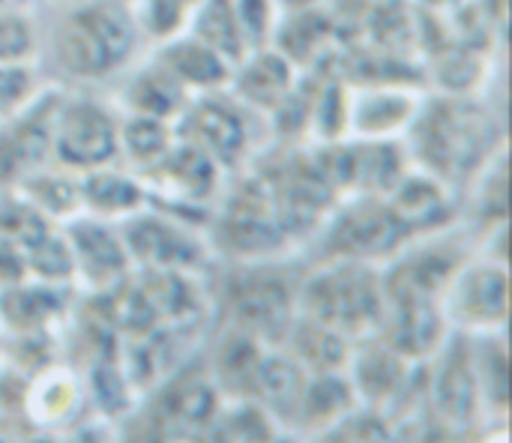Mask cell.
<instances>
[{
	"label": "cell",
	"instance_id": "6da1fadb",
	"mask_svg": "<svg viewBox=\"0 0 512 443\" xmlns=\"http://www.w3.org/2000/svg\"><path fill=\"white\" fill-rule=\"evenodd\" d=\"M297 315L312 318L345 339L372 336L387 315L381 276L366 261L330 258L327 267L297 285Z\"/></svg>",
	"mask_w": 512,
	"mask_h": 443
},
{
	"label": "cell",
	"instance_id": "7a4b0ae2",
	"mask_svg": "<svg viewBox=\"0 0 512 443\" xmlns=\"http://www.w3.org/2000/svg\"><path fill=\"white\" fill-rule=\"evenodd\" d=\"M498 129L492 114L465 99L426 108L414 126V150L438 180H465L492 162Z\"/></svg>",
	"mask_w": 512,
	"mask_h": 443
},
{
	"label": "cell",
	"instance_id": "3957f363",
	"mask_svg": "<svg viewBox=\"0 0 512 443\" xmlns=\"http://www.w3.org/2000/svg\"><path fill=\"white\" fill-rule=\"evenodd\" d=\"M135 24L111 0H93L72 9L54 33V57L75 78H102L120 69L135 51Z\"/></svg>",
	"mask_w": 512,
	"mask_h": 443
},
{
	"label": "cell",
	"instance_id": "277c9868",
	"mask_svg": "<svg viewBox=\"0 0 512 443\" xmlns=\"http://www.w3.org/2000/svg\"><path fill=\"white\" fill-rule=\"evenodd\" d=\"M222 306L231 327L258 342H282L297 315V285L279 270L243 267L225 282Z\"/></svg>",
	"mask_w": 512,
	"mask_h": 443
},
{
	"label": "cell",
	"instance_id": "5b68a950",
	"mask_svg": "<svg viewBox=\"0 0 512 443\" xmlns=\"http://www.w3.org/2000/svg\"><path fill=\"white\" fill-rule=\"evenodd\" d=\"M216 237L222 249L240 258L270 255L288 240L267 177H252L231 195Z\"/></svg>",
	"mask_w": 512,
	"mask_h": 443
},
{
	"label": "cell",
	"instance_id": "8992f818",
	"mask_svg": "<svg viewBox=\"0 0 512 443\" xmlns=\"http://www.w3.org/2000/svg\"><path fill=\"white\" fill-rule=\"evenodd\" d=\"M435 354H438V363H435L432 378L426 381L435 423L447 429H465L477 423V414L483 405L474 348L465 336H453V339H444V345Z\"/></svg>",
	"mask_w": 512,
	"mask_h": 443
},
{
	"label": "cell",
	"instance_id": "52a82bcc",
	"mask_svg": "<svg viewBox=\"0 0 512 443\" xmlns=\"http://www.w3.org/2000/svg\"><path fill=\"white\" fill-rule=\"evenodd\" d=\"M465 264V249L453 240L423 243L393 261L387 276H381V291L387 306L405 303H438L459 267Z\"/></svg>",
	"mask_w": 512,
	"mask_h": 443
},
{
	"label": "cell",
	"instance_id": "ba28073f",
	"mask_svg": "<svg viewBox=\"0 0 512 443\" xmlns=\"http://www.w3.org/2000/svg\"><path fill=\"white\" fill-rule=\"evenodd\" d=\"M51 150L69 168H102L120 150V132L114 117L96 102H69L54 111Z\"/></svg>",
	"mask_w": 512,
	"mask_h": 443
},
{
	"label": "cell",
	"instance_id": "9c48e42d",
	"mask_svg": "<svg viewBox=\"0 0 512 443\" xmlns=\"http://www.w3.org/2000/svg\"><path fill=\"white\" fill-rule=\"evenodd\" d=\"M408 240H411V234L393 216L390 204L366 198V201L351 204L348 210H342L339 219L330 225L327 255L369 264L375 258L396 255Z\"/></svg>",
	"mask_w": 512,
	"mask_h": 443
},
{
	"label": "cell",
	"instance_id": "30bf717a",
	"mask_svg": "<svg viewBox=\"0 0 512 443\" xmlns=\"http://www.w3.org/2000/svg\"><path fill=\"white\" fill-rule=\"evenodd\" d=\"M447 312L459 327H504L507 321V267L504 264H462L447 285Z\"/></svg>",
	"mask_w": 512,
	"mask_h": 443
},
{
	"label": "cell",
	"instance_id": "8fae6325",
	"mask_svg": "<svg viewBox=\"0 0 512 443\" xmlns=\"http://www.w3.org/2000/svg\"><path fill=\"white\" fill-rule=\"evenodd\" d=\"M120 237L129 258L141 261L147 270H189L204 261L201 243L180 225L159 216H138L126 222Z\"/></svg>",
	"mask_w": 512,
	"mask_h": 443
},
{
	"label": "cell",
	"instance_id": "7c38bea8",
	"mask_svg": "<svg viewBox=\"0 0 512 443\" xmlns=\"http://www.w3.org/2000/svg\"><path fill=\"white\" fill-rule=\"evenodd\" d=\"M54 111V102H39L0 132V183H18L36 174L51 150Z\"/></svg>",
	"mask_w": 512,
	"mask_h": 443
},
{
	"label": "cell",
	"instance_id": "4fadbf2b",
	"mask_svg": "<svg viewBox=\"0 0 512 443\" xmlns=\"http://www.w3.org/2000/svg\"><path fill=\"white\" fill-rule=\"evenodd\" d=\"M351 366V387L354 393L372 408L381 411L387 405H396V399L402 396L411 372H408V360L399 357L381 336L366 342L354 357H348Z\"/></svg>",
	"mask_w": 512,
	"mask_h": 443
},
{
	"label": "cell",
	"instance_id": "5bb4252c",
	"mask_svg": "<svg viewBox=\"0 0 512 443\" xmlns=\"http://www.w3.org/2000/svg\"><path fill=\"white\" fill-rule=\"evenodd\" d=\"M75 261V273H81L96 288H111L129 273V252L120 234L108 231L99 222H75L66 237Z\"/></svg>",
	"mask_w": 512,
	"mask_h": 443
},
{
	"label": "cell",
	"instance_id": "9a60e30c",
	"mask_svg": "<svg viewBox=\"0 0 512 443\" xmlns=\"http://www.w3.org/2000/svg\"><path fill=\"white\" fill-rule=\"evenodd\" d=\"M204 150L216 165H234L246 150L243 114L219 99H204L186 114V138Z\"/></svg>",
	"mask_w": 512,
	"mask_h": 443
},
{
	"label": "cell",
	"instance_id": "2e32d148",
	"mask_svg": "<svg viewBox=\"0 0 512 443\" xmlns=\"http://www.w3.org/2000/svg\"><path fill=\"white\" fill-rule=\"evenodd\" d=\"M378 336L408 363L426 360L444 345V312L438 303L387 306Z\"/></svg>",
	"mask_w": 512,
	"mask_h": 443
},
{
	"label": "cell",
	"instance_id": "e0dca14e",
	"mask_svg": "<svg viewBox=\"0 0 512 443\" xmlns=\"http://www.w3.org/2000/svg\"><path fill=\"white\" fill-rule=\"evenodd\" d=\"M219 411V390L213 387L210 378L201 375H180L165 387L159 408H156V423L168 426L171 435L180 432H201L213 423Z\"/></svg>",
	"mask_w": 512,
	"mask_h": 443
},
{
	"label": "cell",
	"instance_id": "ac0fdd59",
	"mask_svg": "<svg viewBox=\"0 0 512 443\" xmlns=\"http://www.w3.org/2000/svg\"><path fill=\"white\" fill-rule=\"evenodd\" d=\"M306 369L291 354H264L255 372L252 396L279 423H294L306 390Z\"/></svg>",
	"mask_w": 512,
	"mask_h": 443
},
{
	"label": "cell",
	"instance_id": "d6986e66",
	"mask_svg": "<svg viewBox=\"0 0 512 443\" xmlns=\"http://www.w3.org/2000/svg\"><path fill=\"white\" fill-rule=\"evenodd\" d=\"M390 210L402 222V228L414 237L420 231H432L447 225L450 219V198L444 183L435 174L402 177L390 192Z\"/></svg>",
	"mask_w": 512,
	"mask_h": 443
},
{
	"label": "cell",
	"instance_id": "ffe728a7",
	"mask_svg": "<svg viewBox=\"0 0 512 443\" xmlns=\"http://www.w3.org/2000/svg\"><path fill=\"white\" fill-rule=\"evenodd\" d=\"M264 351L261 342L237 327H228L222 342L213 351L210 360V381L219 393H228L231 399H252L255 372Z\"/></svg>",
	"mask_w": 512,
	"mask_h": 443
},
{
	"label": "cell",
	"instance_id": "44dd1931",
	"mask_svg": "<svg viewBox=\"0 0 512 443\" xmlns=\"http://www.w3.org/2000/svg\"><path fill=\"white\" fill-rule=\"evenodd\" d=\"M282 342L288 345V354L306 369V375L342 372L351 357V351H348L351 339H345L336 330H330L312 318H303V315H294Z\"/></svg>",
	"mask_w": 512,
	"mask_h": 443
},
{
	"label": "cell",
	"instance_id": "7402d4cb",
	"mask_svg": "<svg viewBox=\"0 0 512 443\" xmlns=\"http://www.w3.org/2000/svg\"><path fill=\"white\" fill-rule=\"evenodd\" d=\"M354 408H357V393L351 381L342 372H321V375H309L294 423L324 435L333 423H339Z\"/></svg>",
	"mask_w": 512,
	"mask_h": 443
},
{
	"label": "cell",
	"instance_id": "603a6c76",
	"mask_svg": "<svg viewBox=\"0 0 512 443\" xmlns=\"http://www.w3.org/2000/svg\"><path fill=\"white\" fill-rule=\"evenodd\" d=\"M162 180L168 183V189L177 195V198H186V201H201L207 198L213 189H216V174H219V165L204 153L198 150L195 144L183 141L177 147H168L165 156L153 165Z\"/></svg>",
	"mask_w": 512,
	"mask_h": 443
},
{
	"label": "cell",
	"instance_id": "cb8c5ba5",
	"mask_svg": "<svg viewBox=\"0 0 512 443\" xmlns=\"http://www.w3.org/2000/svg\"><path fill=\"white\" fill-rule=\"evenodd\" d=\"M291 78H294V69L282 51H258L243 66L237 78V90L246 102L276 111L291 93Z\"/></svg>",
	"mask_w": 512,
	"mask_h": 443
},
{
	"label": "cell",
	"instance_id": "d4e9b609",
	"mask_svg": "<svg viewBox=\"0 0 512 443\" xmlns=\"http://www.w3.org/2000/svg\"><path fill=\"white\" fill-rule=\"evenodd\" d=\"M162 66L180 81V87H216L228 78V60L195 36L171 42L162 51Z\"/></svg>",
	"mask_w": 512,
	"mask_h": 443
},
{
	"label": "cell",
	"instance_id": "484cf974",
	"mask_svg": "<svg viewBox=\"0 0 512 443\" xmlns=\"http://www.w3.org/2000/svg\"><path fill=\"white\" fill-rule=\"evenodd\" d=\"M156 321H186L198 312V297L183 270H150L141 285H135Z\"/></svg>",
	"mask_w": 512,
	"mask_h": 443
},
{
	"label": "cell",
	"instance_id": "4316f807",
	"mask_svg": "<svg viewBox=\"0 0 512 443\" xmlns=\"http://www.w3.org/2000/svg\"><path fill=\"white\" fill-rule=\"evenodd\" d=\"M195 39L210 45L222 60L240 63L246 54V39L237 24L234 0H204L195 18Z\"/></svg>",
	"mask_w": 512,
	"mask_h": 443
},
{
	"label": "cell",
	"instance_id": "83f0119b",
	"mask_svg": "<svg viewBox=\"0 0 512 443\" xmlns=\"http://www.w3.org/2000/svg\"><path fill=\"white\" fill-rule=\"evenodd\" d=\"M78 189H81V204H87L93 213H102V216L135 213L144 201V192L132 177L102 171V168H93V174L81 180Z\"/></svg>",
	"mask_w": 512,
	"mask_h": 443
},
{
	"label": "cell",
	"instance_id": "f1b7e54d",
	"mask_svg": "<svg viewBox=\"0 0 512 443\" xmlns=\"http://www.w3.org/2000/svg\"><path fill=\"white\" fill-rule=\"evenodd\" d=\"M402 177V159L390 144L372 141L351 150V186L363 189L366 195H390Z\"/></svg>",
	"mask_w": 512,
	"mask_h": 443
},
{
	"label": "cell",
	"instance_id": "f546056e",
	"mask_svg": "<svg viewBox=\"0 0 512 443\" xmlns=\"http://www.w3.org/2000/svg\"><path fill=\"white\" fill-rule=\"evenodd\" d=\"M210 435L225 441H267L276 438V420L255 399H240L228 411H216Z\"/></svg>",
	"mask_w": 512,
	"mask_h": 443
},
{
	"label": "cell",
	"instance_id": "4dcf8cb0",
	"mask_svg": "<svg viewBox=\"0 0 512 443\" xmlns=\"http://www.w3.org/2000/svg\"><path fill=\"white\" fill-rule=\"evenodd\" d=\"M180 96H183V87L165 66L159 72H153V69L141 72L132 81V90H129L135 114L156 117V120H165L174 111H180Z\"/></svg>",
	"mask_w": 512,
	"mask_h": 443
},
{
	"label": "cell",
	"instance_id": "1f68e13d",
	"mask_svg": "<svg viewBox=\"0 0 512 443\" xmlns=\"http://www.w3.org/2000/svg\"><path fill=\"white\" fill-rule=\"evenodd\" d=\"M414 114V102L399 93V90H384V93H369L357 108H354V126L369 135H387L393 129H399L408 117Z\"/></svg>",
	"mask_w": 512,
	"mask_h": 443
},
{
	"label": "cell",
	"instance_id": "d6a6232c",
	"mask_svg": "<svg viewBox=\"0 0 512 443\" xmlns=\"http://www.w3.org/2000/svg\"><path fill=\"white\" fill-rule=\"evenodd\" d=\"M60 309V297L42 288H21V285H9L3 300H0V315L15 327V330H27L33 333L36 327H42L54 312Z\"/></svg>",
	"mask_w": 512,
	"mask_h": 443
},
{
	"label": "cell",
	"instance_id": "836d02e7",
	"mask_svg": "<svg viewBox=\"0 0 512 443\" xmlns=\"http://www.w3.org/2000/svg\"><path fill=\"white\" fill-rule=\"evenodd\" d=\"M24 267L39 273L42 279H51V282H60V279H69L75 273V261H72V249L66 240L54 237L48 228L39 231L24 249Z\"/></svg>",
	"mask_w": 512,
	"mask_h": 443
},
{
	"label": "cell",
	"instance_id": "e575fe53",
	"mask_svg": "<svg viewBox=\"0 0 512 443\" xmlns=\"http://www.w3.org/2000/svg\"><path fill=\"white\" fill-rule=\"evenodd\" d=\"M123 147L126 153L141 162V165H156L165 150L171 147V135H168V126L165 120H156V117H144V114H135L126 126H123Z\"/></svg>",
	"mask_w": 512,
	"mask_h": 443
},
{
	"label": "cell",
	"instance_id": "d590c367",
	"mask_svg": "<svg viewBox=\"0 0 512 443\" xmlns=\"http://www.w3.org/2000/svg\"><path fill=\"white\" fill-rule=\"evenodd\" d=\"M297 15L291 18V24L285 27V33L282 36H297V39H282V54L291 60H309L315 51H321L324 48V42H327V36H330V21H327V15H321V12H315V9H294Z\"/></svg>",
	"mask_w": 512,
	"mask_h": 443
},
{
	"label": "cell",
	"instance_id": "8d00e7d4",
	"mask_svg": "<svg viewBox=\"0 0 512 443\" xmlns=\"http://www.w3.org/2000/svg\"><path fill=\"white\" fill-rule=\"evenodd\" d=\"M474 360H477V378H480L483 402L489 408L495 405L504 414L507 411V348H504V342L489 339L480 354L474 351Z\"/></svg>",
	"mask_w": 512,
	"mask_h": 443
},
{
	"label": "cell",
	"instance_id": "74e56055",
	"mask_svg": "<svg viewBox=\"0 0 512 443\" xmlns=\"http://www.w3.org/2000/svg\"><path fill=\"white\" fill-rule=\"evenodd\" d=\"M24 189L30 195V204L39 213L63 216V213H72L81 204V189L69 177H39V174H30L24 180Z\"/></svg>",
	"mask_w": 512,
	"mask_h": 443
},
{
	"label": "cell",
	"instance_id": "f35d334b",
	"mask_svg": "<svg viewBox=\"0 0 512 443\" xmlns=\"http://www.w3.org/2000/svg\"><path fill=\"white\" fill-rule=\"evenodd\" d=\"M39 231H45V219L30 201H3L0 204V243L24 249Z\"/></svg>",
	"mask_w": 512,
	"mask_h": 443
},
{
	"label": "cell",
	"instance_id": "ab89813d",
	"mask_svg": "<svg viewBox=\"0 0 512 443\" xmlns=\"http://www.w3.org/2000/svg\"><path fill=\"white\" fill-rule=\"evenodd\" d=\"M393 429L381 420L378 411H348L339 423H333L324 438H345V441H369V438H390Z\"/></svg>",
	"mask_w": 512,
	"mask_h": 443
},
{
	"label": "cell",
	"instance_id": "60d3db41",
	"mask_svg": "<svg viewBox=\"0 0 512 443\" xmlns=\"http://www.w3.org/2000/svg\"><path fill=\"white\" fill-rule=\"evenodd\" d=\"M33 93V72L21 63H0V120L12 117Z\"/></svg>",
	"mask_w": 512,
	"mask_h": 443
},
{
	"label": "cell",
	"instance_id": "b9f144b4",
	"mask_svg": "<svg viewBox=\"0 0 512 443\" xmlns=\"http://www.w3.org/2000/svg\"><path fill=\"white\" fill-rule=\"evenodd\" d=\"M33 48V30L21 15L0 12V63H21Z\"/></svg>",
	"mask_w": 512,
	"mask_h": 443
},
{
	"label": "cell",
	"instance_id": "7bdbcfd3",
	"mask_svg": "<svg viewBox=\"0 0 512 443\" xmlns=\"http://www.w3.org/2000/svg\"><path fill=\"white\" fill-rule=\"evenodd\" d=\"M234 12H237L240 33L246 39V48L258 45L270 27V3L267 0H234Z\"/></svg>",
	"mask_w": 512,
	"mask_h": 443
},
{
	"label": "cell",
	"instance_id": "ee69618b",
	"mask_svg": "<svg viewBox=\"0 0 512 443\" xmlns=\"http://www.w3.org/2000/svg\"><path fill=\"white\" fill-rule=\"evenodd\" d=\"M36 405H39V411H42L48 420H57V417H63V414L75 405V387H72L66 378H51V381L39 390Z\"/></svg>",
	"mask_w": 512,
	"mask_h": 443
},
{
	"label": "cell",
	"instance_id": "f6af8a7d",
	"mask_svg": "<svg viewBox=\"0 0 512 443\" xmlns=\"http://www.w3.org/2000/svg\"><path fill=\"white\" fill-rule=\"evenodd\" d=\"M285 6H291V9H306V6H312L315 0H282Z\"/></svg>",
	"mask_w": 512,
	"mask_h": 443
},
{
	"label": "cell",
	"instance_id": "bcb514c9",
	"mask_svg": "<svg viewBox=\"0 0 512 443\" xmlns=\"http://www.w3.org/2000/svg\"><path fill=\"white\" fill-rule=\"evenodd\" d=\"M180 3H189V0H180Z\"/></svg>",
	"mask_w": 512,
	"mask_h": 443
},
{
	"label": "cell",
	"instance_id": "7dc6e473",
	"mask_svg": "<svg viewBox=\"0 0 512 443\" xmlns=\"http://www.w3.org/2000/svg\"><path fill=\"white\" fill-rule=\"evenodd\" d=\"M3 3H6V0H0V6H3Z\"/></svg>",
	"mask_w": 512,
	"mask_h": 443
}]
</instances>
